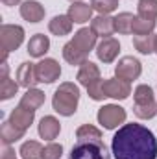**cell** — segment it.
<instances>
[{
    "mask_svg": "<svg viewBox=\"0 0 157 159\" xmlns=\"http://www.w3.org/2000/svg\"><path fill=\"white\" fill-rule=\"evenodd\" d=\"M111 150L115 159H157V139L146 126L131 122L118 128Z\"/></svg>",
    "mask_w": 157,
    "mask_h": 159,
    "instance_id": "cell-1",
    "label": "cell"
},
{
    "mask_svg": "<svg viewBox=\"0 0 157 159\" xmlns=\"http://www.w3.org/2000/svg\"><path fill=\"white\" fill-rule=\"evenodd\" d=\"M79 102V89L78 85H74L72 81H65L61 83L52 98V107L56 113L63 115V117H72L78 109Z\"/></svg>",
    "mask_w": 157,
    "mask_h": 159,
    "instance_id": "cell-2",
    "label": "cell"
},
{
    "mask_svg": "<svg viewBox=\"0 0 157 159\" xmlns=\"http://www.w3.org/2000/svg\"><path fill=\"white\" fill-rule=\"evenodd\" d=\"M135 104H133V113L142 120H150L157 115V102L154 96V91L150 85H139L133 93Z\"/></svg>",
    "mask_w": 157,
    "mask_h": 159,
    "instance_id": "cell-3",
    "label": "cell"
},
{
    "mask_svg": "<svg viewBox=\"0 0 157 159\" xmlns=\"http://www.w3.org/2000/svg\"><path fill=\"white\" fill-rule=\"evenodd\" d=\"M69 159H111L104 141H78Z\"/></svg>",
    "mask_w": 157,
    "mask_h": 159,
    "instance_id": "cell-4",
    "label": "cell"
},
{
    "mask_svg": "<svg viewBox=\"0 0 157 159\" xmlns=\"http://www.w3.org/2000/svg\"><path fill=\"white\" fill-rule=\"evenodd\" d=\"M24 41V28L17 24H2L0 26V46H2V61H6L7 54L17 50Z\"/></svg>",
    "mask_w": 157,
    "mask_h": 159,
    "instance_id": "cell-5",
    "label": "cell"
},
{
    "mask_svg": "<svg viewBox=\"0 0 157 159\" xmlns=\"http://www.w3.org/2000/svg\"><path fill=\"white\" fill-rule=\"evenodd\" d=\"M124 122H126V109L117 104H107L98 109V124H102L105 129H115Z\"/></svg>",
    "mask_w": 157,
    "mask_h": 159,
    "instance_id": "cell-6",
    "label": "cell"
},
{
    "mask_svg": "<svg viewBox=\"0 0 157 159\" xmlns=\"http://www.w3.org/2000/svg\"><path fill=\"white\" fill-rule=\"evenodd\" d=\"M141 72H142V65H141V61H139L137 57H133V56H124V57L117 63V67H115L117 78L126 80V81H129V83H131L133 80L139 78Z\"/></svg>",
    "mask_w": 157,
    "mask_h": 159,
    "instance_id": "cell-7",
    "label": "cell"
},
{
    "mask_svg": "<svg viewBox=\"0 0 157 159\" xmlns=\"http://www.w3.org/2000/svg\"><path fill=\"white\" fill-rule=\"evenodd\" d=\"M102 89L105 98H115V100H126L131 94V85L129 81L120 78H109L102 81Z\"/></svg>",
    "mask_w": 157,
    "mask_h": 159,
    "instance_id": "cell-8",
    "label": "cell"
},
{
    "mask_svg": "<svg viewBox=\"0 0 157 159\" xmlns=\"http://www.w3.org/2000/svg\"><path fill=\"white\" fill-rule=\"evenodd\" d=\"M35 72H37V80L41 83H54L61 76V67L56 59L44 57L39 63H35Z\"/></svg>",
    "mask_w": 157,
    "mask_h": 159,
    "instance_id": "cell-9",
    "label": "cell"
},
{
    "mask_svg": "<svg viewBox=\"0 0 157 159\" xmlns=\"http://www.w3.org/2000/svg\"><path fill=\"white\" fill-rule=\"evenodd\" d=\"M120 52V43L115 37H105L96 46V56L102 63H113Z\"/></svg>",
    "mask_w": 157,
    "mask_h": 159,
    "instance_id": "cell-10",
    "label": "cell"
},
{
    "mask_svg": "<svg viewBox=\"0 0 157 159\" xmlns=\"http://www.w3.org/2000/svg\"><path fill=\"white\" fill-rule=\"evenodd\" d=\"M17 83L26 89H32L35 83H39L37 72H35V63H32V61L20 63V67L17 69Z\"/></svg>",
    "mask_w": 157,
    "mask_h": 159,
    "instance_id": "cell-11",
    "label": "cell"
},
{
    "mask_svg": "<svg viewBox=\"0 0 157 159\" xmlns=\"http://www.w3.org/2000/svg\"><path fill=\"white\" fill-rule=\"evenodd\" d=\"M76 80H78L85 89H87V87H91L92 83L100 81V80H102V74H100L98 65H94V63H91V61H85V63L79 67Z\"/></svg>",
    "mask_w": 157,
    "mask_h": 159,
    "instance_id": "cell-12",
    "label": "cell"
},
{
    "mask_svg": "<svg viewBox=\"0 0 157 159\" xmlns=\"http://www.w3.org/2000/svg\"><path fill=\"white\" fill-rule=\"evenodd\" d=\"M44 6H41L37 0H26L20 6V17L28 22H41L44 19Z\"/></svg>",
    "mask_w": 157,
    "mask_h": 159,
    "instance_id": "cell-13",
    "label": "cell"
},
{
    "mask_svg": "<svg viewBox=\"0 0 157 159\" xmlns=\"http://www.w3.org/2000/svg\"><path fill=\"white\" fill-rule=\"evenodd\" d=\"M91 28L102 39L111 37L115 34V19H111L109 15H98V17H94L91 20Z\"/></svg>",
    "mask_w": 157,
    "mask_h": 159,
    "instance_id": "cell-14",
    "label": "cell"
},
{
    "mask_svg": "<svg viewBox=\"0 0 157 159\" xmlns=\"http://www.w3.org/2000/svg\"><path fill=\"white\" fill-rule=\"evenodd\" d=\"M34 119H35V111H30V109H26V107H22V106L15 107V109L11 111V115H9V122H11L13 126H17L19 129H24V131L32 126Z\"/></svg>",
    "mask_w": 157,
    "mask_h": 159,
    "instance_id": "cell-15",
    "label": "cell"
},
{
    "mask_svg": "<svg viewBox=\"0 0 157 159\" xmlns=\"http://www.w3.org/2000/svg\"><path fill=\"white\" fill-rule=\"evenodd\" d=\"M96 34L92 32V28H81V30H78L76 34H74V39H72V43L78 46L79 50H83L85 54H89L94 46H96Z\"/></svg>",
    "mask_w": 157,
    "mask_h": 159,
    "instance_id": "cell-16",
    "label": "cell"
},
{
    "mask_svg": "<svg viewBox=\"0 0 157 159\" xmlns=\"http://www.w3.org/2000/svg\"><path fill=\"white\" fill-rule=\"evenodd\" d=\"M61 131V124L56 117H43L39 122V135L44 141H54Z\"/></svg>",
    "mask_w": 157,
    "mask_h": 159,
    "instance_id": "cell-17",
    "label": "cell"
},
{
    "mask_svg": "<svg viewBox=\"0 0 157 159\" xmlns=\"http://www.w3.org/2000/svg\"><path fill=\"white\" fill-rule=\"evenodd\" d=\"M72 19L69 15H56L50 22H48V30L50 34L57 35V37H63V35H69L70 30H72Z\"/></svg>",
    "mask_w": 157,
    "mask_h": 159,
    "instance_id": "cell-18",
    "label": "cell"
},
{
    "mask_svg": "<svg viewBox=\"0 0 157 159\" xmlns=\"http://www.w3.org/2000/svg\"><path fill=\"white\" fill-rule=\"evenodd\" d=\"M43 104H44V93L41 89L32 87V89H26V93L22 94L19 106H22V107H26L30 111H35V109H39Z\"/></svg>",
    "mask_w": 157,
    "mask_h": 159,
    "instance_id": "cell-19",
    "label": "cell"
},
{
    "mask_svg": "<svg viewBox=\"0 0 157 159\" xmlns=\"http://www.w3.org/2000/svg\"><path fill=\"white\" fill-rule=\"evenodd\" d=\"M67 15L72 19V22L83 24V22L91 20V17H92V6H89V4H85V2H74V4L69 7V13H67Z\"/></svg>",
    "mask_w": 157,
    "mask_h": 159,
    "instance_id": "cell-20",
    "label": "cell"
},
{
    "mask_svg": "<svg viewBox=\"0 0 157 159\" xmlns=\"http://www.w3.org/2000/svg\"><path fill=\"white\" fill-rule=\"evenodd\" d=\"M50 48V39L44 34H35L28 41V54L32 57H43Z\"/></svg>",
    "mask_w": 157,
    "mask_h": 159,
    "instance_id": "cell-21",
    "label": "cell"
},
{
    "mask_svg": "<svg viewBox=\"0 0 157 159\" xmlns=\"http://www.w3.org/2000/svg\"><path fill=\"white\" fill-rule=\"evenodd\" d=\"M63 57H65L67 63L76 65V67H81V65L87 61V54H85L83 50H79L72 41H69V43L63 46Z\"/></svg>",
    "mask_w": 157,
    "mask_h": 159,
    "instance_id": "cell-22",
    "label": "cell"
},
{
    "mask_svg": "<svg viewBox=\"0 0 157 159\" xmlns=\"http://www.w3.org/2000/svg\"><path fill=\"white\" fill-rule=\"evenodd\" d=\"M24 133H26L24 129H19V128L13 126L9 120L2 122V126H0V139H2L4 144H11V143L20 141V139L24 137Z\"/></svg>",
    "mask_w": 157,
    "mask_h": 159,
    "instance_id": "cell-23",
    "label": "cell"
},
{
    "mask_svg": "<svg viewBox=\"0 0 157 159\" xmlns=\"http://www.w3.org/2000/svg\"><path fill=\"white\" fill-rule=\"evenodd\" d=\"M133 19H135L133 13H128V11L118 13L117 17H115V32H118L120 35H128V34H131Z\"/></svg>",
    "mask_w": 157,
    "mask_h": 159,
    "instance_id": "cell-24",
    "label": "cell"
},
{
    "mask_svg": "<svg viewBox=\"0 0 157 159\" xmlns=\"http://www.w3.org/2000/svg\"><path fill=\"white\" fill-rule=\"evenodd\" d=\"M154 30H155V20L142 19V17L133 19V28H131L133 35H150V34H154Z\"/></svg>",
    "mask_w": 157,
    "mask_h": 159,
    "instance_id": "cell-25",
    "label": "cell"
},
{
    "mask_svg": "<svg viewBox=\"0 0 157 159\" xmlns=\"http://www.w3.org/2000/svg\"><path fill=\"white\" fill-rule=\"evenodd\" d=\"M133 44L141 54L148 56V54L155 52V35L154 34H150V35H135Z\"/></svg>",
    "mask_w": 157,
    "mask_h": 159,
    "instance_id": "cell-26",
    "label": "cell"
},
{
    "mask_svg": "<svg viewBox=\"0 0 157 159\" xmlns=\"http://www.w3.org/2000/svg\"><path fill=\"white\" fill-rule=\"evenodd\" d=\"M43 144L37 141H26L22 146H20V157L22 159H41L43 157Z\"/></svg>",
    "mask_w": 157,
    "mask_h": 159,
    "instance_id": "cell-27",
    "label": "cell"
},
{
    "mask_svg": "<svg viewBox=\"0 0 157 159\" xmlns=\"http://www.w3.org/2000/svg\"><path fill=\"white\" fill-rule=\"evenodd\" d=\"M76 139L78 141H102V131L94 128L92 124H83L76 129Z\"/></svg>",
    "mask_w": 157,
    "mask_h": 159,
    "instance_id": "cell-28",
    "label": "cell"
},
{
    "mask_svg": "<svg viewBox=\"0 0 157 159\" xmlns=\"http://www.w3.org/2000/svg\"><path fill=\"white\" fill-rule=\"evenodd\" d=\"M137 13L142 19H150L155 20L157 19V0H139L137 4Z\"/></svg>",
    "mask_w": 157,
    "mask_h": 159,
    "instance_id": "cell-29",
    "label": "cell"
},
{
    "mask_svg": "<svg viewBox=\"0 0 157 159\" xmlns=\"http://www.w3.org/2000/svg\"><path fill=\"white\" fill-rule=\"evenodd\" d=\"M19 91V83L9 76L0 78V100H9L11 96H15Z\"/></svg>",
    "mask_w": 157,
    "mask_h": 159,
    "instance_id": "cell-30",
    "label": "cell"
},
{
    "mask_svg": "<svg viewBox=\"0 0 157 159\" xmlns=\"http://www.w3.org/2000/svg\"><path fill=\"white\" fill-rule=\"evenodd\" d=\"M91 6L100 15H109L118 7V0H91Z\"/></svg>",
    "mask_w": 157,
    "mask_h": 159,
    "instance_id": "cell-31",
    "label": "cell"
},
{
    "mask_svg": "<svg viewBox=\"0 0 157 159\" xmlns=\"http://www.w3.org/2000/svg\"><path fill=\"white\" fill-rule=\"evenodd\" d=\"M61 156H63V146L57 143H50L48 146H44L41 159H61Z\"/></svg>",
    "mask_w": 157,
    "mask_h": 159,
    "instance_id": "cell-32",
    "label": "cell"
},
{
    "mask_svg": "<svg viewBox=\"0 0 157 159\" xmlns=\"http://www.w3.org/2000/svg\"><path fill=\"white\" fill-rule=\"evenodd\" d=\"M2 159H17V157H15V150H13L9 144H4V150H2Z\"/></svg>",
    "mask_w": 157,
    "mask_h": 159,
    "instance_id": "cell-33",
    "label": "cell"
},
{
    "mask_svg": "<svg viewBox=\"0 0 157 159\" xmlns=\"http://www.w3.org/2000/svg\"><path fill=\"white\" fill-rule=\"evenodd\" d=\"M7 70H9L7 61H2V74H0V78H6V76H7Z\"/></svg>",
    "mask_w": 157,
    "mask_h": 159,
    "instance_id": "cell-34",
    "label": "cell"
},
{
    "mask_svg": "<svg viewBox=\"0 0 157 159\" xmlns=\"http://www.w3.org/2000/svg\"><path fill=\"white\" fill-rule=\"evenodd\" d=\"M19 2H20V0H2L4 6H17Z\"/></svg>",
    "mask_w": 157,
    "mask_h": 159,
    "instance_id": "cell-35",
    "label": "cell"
},
{
    "mask_svg": "<svg viewBox=\"0 0 157 159\" xmlns=\"http://www.w3.org/2000/svg\"><path fill=\"white\" fill-rule=\"evenodd\" d=\"M155 54H157V35H155Z\"/></svg>",
    "mask_w": 157,
    "mask_h": 159,
    "instance_id": "cell-36",
    "label": "cell"
},
{
    "mask_svg": "<svg viewBox=\"0 0 157 159\" xmlns=\"http://www.w3.org/2000/svg\"><path fill=\"white\" fill-rule=\"evenodd\" d=\"M70 2H72V4H74V2H81V0H70Z\"/></svg>",
    "mask_w": 157,
    "mask_h": 159,
    "instance_id": "cell-37",
    "label": "cell"
}]
</instances>
